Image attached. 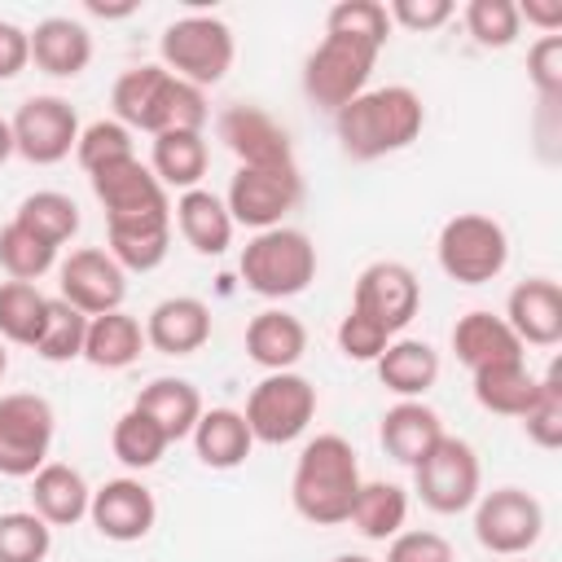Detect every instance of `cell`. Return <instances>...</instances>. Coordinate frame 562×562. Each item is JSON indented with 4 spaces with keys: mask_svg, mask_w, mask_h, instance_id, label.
<instances>
[{
    "mask_svg": "<svg viewBox=\"0 0 562 562\" xmlns=\"http://www.w3.org/2000/svg\"><path fill=\"white\" fill-rule=\"evenodd\" d=\"M426 127V105L408 83L364 88L356 101H347L334 114L338 149L351 162H378L386 154L408 149Z\"/></svg>",
    "mask_w": 562,
    "mask_h": 562,
    "instance_id": "obj_1",
    "label": "cell"
},
{
    "mask_svg": "<svg viewBox=\"0 0 562 562\" xmlns=\"http://www.w3.org/2000/svg\"><path fill=\"white\" fill-rule=\"evenodd\" d=\"M110 105H114V119L127 132H149V136H162V132H202L206 119H211L206 92L193 88V83H184V79H176L158 61H145V66L123 70L114 79Z\"/></svg>",
    "mask_w": 562,
    "mask_h": 562,
    "instance_id": "obj_2",
    "label": "cell"
},
{
    "mask_svg": "<svg viewBox=\"0 0 562 562\" xmlns=\"http://www.w3.org/2000/svg\"><path fill=\"white\" fill-rule=\"evenodd\" d=\"M360 483L364 479H360L356 448L342 435H316L299 448V461L290 474L294 514L312 527H338L351 518Z\"/></svg>",
    "mask_w": 562,
    "mask_h": 562,
    "instance_id": "obj_3",
    "label": "cell"
},
{
    "mask_svg": "<svg viewBox=\"0 0 562 562\" xmlns=\"http://www.w3.org/2000/svg\"><path fill=\"white\" fill-rule=\"evenodd\" d=\"M237 272H241V281H246L250 294L281 303V299L303 294L316 281V246H312V237L303 228L277 224V228L255 233L241 246Z\"/></svg>",
    "mask_w": 562,
    "mask_h": 562,
    "instance_id": "obj_4",
    "label": "cell"
},
{
    "mask_svg": "<svg viewBox=\"0 0 562 562\" xmlns=\"http://www.w3.org/2000/svg\"><path fill=\"white\" fill-rule=\"evenodd\" d=\"M233 57H237L233 26L215 13H184V18L167 22V31L158 40V66L202 92L215 88L233 70Z\"/></svg>",
    "mask_w": 562,
    "mask_h": 562,
    "instance_id": "obj_5",
    "label": "cell"
},
{
    "mask_svg": "<svg viewBox=\"0 0 562 562\" xmlns=\"http://www.w3.org/2000/svg\"><path fill=\"white\" fill-rule=\"evenodd\" d=\"M378 57H382V44L325 31V40L303 61V97L316 110L338 114L347 101H356L369 88V75L378 66Z\"/></svg>",
    "mask_w": 562,
    "mask_h": 562,
    "instance_id": "obj_6",
    "label": "cell"
},
{
    "mask_svg": "<svg viewBox=\"0 0 562 562\" xmlns=\"http://www.w3.org/2000/svg\"><path fill=\"white\" fill-rule=\"evenodd\" d=\"M435 259H439L448 281H457V285H487L509 263V233L492 215L461 211V215L443 220V228L435 237Z\"/></svg>",
    "mask_w": 562,
    "mask_h": 562,
    "instance_id": "obj_7",
    "label": "cell"
},
{
    "mask_svg": "<svg viewBox=\"0 0 562 562\" xmlns=\"http://www.w3.org/2000/svg\"><path fill=\"white\" fill-rule=\"evenodd\" d=\"M316 404H321L316 400V386L303 373L285 369V373H263L250 386L241 417H246L255 443L281 448V443H294V439L307 435V426L316 417Z\"/></svg>",
    "mask_w": 562,
    "mask_h": 562,
    "instance_id": "obj_8",
    "label": "cell"
},
{
    "mask_svg": "<svg viewBox=\"0 0 562 562\" xmlns=\"http://www.w3.org/2000/svg\"><path fill=\"white\" fill-rule=\"evenodd\" d=\"M413 492L430 514H465L483 492V465L470 439L443 435L417 465H413Z\"/></svg>",
    "mask_w": 562,
    "mask_h": 562,
    "instance_id": "obj_9",
    "label": "cell"
},
{
    "mask_svg": "<svg viewBox=\"0 0 562 562\" xmlns=\"http://www.w3.org/2000/svg\"><path fill=\"white\" fill-rule=\"evenodd\" d=\"M474 540L496 558H527L544 536V505L527 487H492L479 492Z\"/></svg>",
    "mask_w": 562,
    "mask_h": 562,
    "instance_id": "obj_10",
    "label": "cell"
},
{
    "mask_svg": "<svg viewBox=\"0 0 562 562\" xmlns=\"http://www.w3.org/2000/svg\"><path fill=\"white\" fill-rule=\"evenodd\" d=\"M57 413L35 391H9L0 395V474L4 479H31L53 448Z\"/></svg>",
    "mask_w": 562,
    "mask_h": 562,
    "instance_id": "obj_11",
    "label": "cell"
},
{
    "mask_svg": "<svg viewBox=\"0 0 562 562\" xmlns=\"http://www.w3.org/2000/svg\"><path fill=\"white\" fill-rule=\"evenodd\" d=\"M303 202V176L294 167H237L224 193V206L233 224H246L255 233L285 224V215Z\"/></svg>",
    "mask_w": 562,
    "mask_h": 562,
    "instance_id": "obj_12",
    "label": "cell"
},
{
    "mask_svg": "<svg viewBox=\"0 0 562 562\" xmlns=\"http://www.w3.org/2000/svg\"><path fill=\"white\" fill-rule=\"evenodd\" d=\"M9 127H13V154L35 167H53V162L70 158V149L79 140V114L57 92L26 97L18 105V114L9 119Z\"/></svg>",
    "mask_w": 562,
    "mask_h": 562,
    "instance_id": "obj_13",
    "label": "cell"
},
{
    "mask_svg": "<svg viewBox=\"0 0 562 562\" xmlns=\"http://www.w3.org/2000/svg\"><path fill=\"white\" fill-rule=\"evenodd\" d=\"M351 307L369 321H378L391 338H400V329H408V321L422 307V281L408 263L400 259H373L360 268L356 290H351Z\"/></svg>",
    "mask_w": 562,
    "mask_h": 562,
    "instance_id": "obj_14",
    "label": "cell"
},
{
    "mask_svg": "<svg viewBox=\"0 0 562 562\" xmlns=\"http://www.w3.org/2000/svg\"><path fill=\"white\" fill-rule=\"evenodd\" d=\"M57 299L79 307L83 316H105L119 312L127 299V272L114 263L110 250L101 246H79L57 263Z\"/></svg>",
    "mask_w": 562,
    "mask_h": 562,
    "instance_id": "obj_15",
    "label": "cell"
},
{
    "mask_svg": "<svg viewBox=\"0 0 562 562\" xmlns=\"http://www.w3.org/2000/svg\"><path fill=\"white\" fill-rule=\"evenodd\" d=\"M215 136L237 158V167H294L290 132L259 105H224L215 119Z\"/></svg>",
    "mask_w": 562,
    "mask_h": 562,
    "instance_id": "obj_16",
    "label": "cell"
},
{
    "mask_svg": "<svg viewBox=\"0 0 562 562\" xmlns=\"http://www.w3.org/2000/svg\"><path fill=\"white\" fill-rule=\"evenodd\" d=\"M88 522H92L105 540H114V544H136V540H145V536L154 531V522H158V501H154V492H149L140 479H132V474L105 479L101 487H92Z\"/></svg>",
    "mask_w": 562,
    "mask_h": 562,
    "instance_id": "obj_17",
    "label": "cell"
},
{
    "mask_svg": "<svg viewBox=\"0 0 562 562\" xmlns=\"http://www.w3.org/2000/svg\"><path fill=\"white\" fill-rule=\"evenodd\" d=\"M88 180H92L97 202L105 206V220H136V215L171 211L167 189L158 184V176L149 171V162H140L136 154L132 158H119V162H110L101 171H92Z\"/></svg>",
    "mask_w": 562,
    "mask_h": 562,
    "instance_id": "obj_18",
    "label": "cell"
},
{
    "mask_svg": "<svg viewBox=\"0 0 562 562\" xmlns=\"http://www.w3.org/2000/svg\"><path fill=\"white\" fill-rule=\"evenodd\" d=\"M505 325L522 347H558L562 342V290L549 277H527L505 299Z\"/></svg>",
    "mask_w": 562,
    "mask_h": 562,
    "instance_id": "obj_19",
    "label": "cell"
},
{
    "mask_svg": "<svg viewBox=\"0 0 562 562\" xmlns=\"http://www.w3.org/2000/svg\"><path fill=\"white\" fill-rule=\"evenodd\" d=\"M211 342V307L193 294H171L145 316V347L162 356H193Z\"/></svg>",
    "mask_w": 562,
    "mask_h": 562,
    "instance_id": "obj_20",
    "label": "cell"
},
{
    "mask_svg": "<svg viewBox=\"0 0 562 562\" xmlns=\"http://www.w3.org/2000/svg\"><path fill=\"white\" fill-rule=\"evenodd\" d=\"M452 351H457V360L470 373L492 369V364H509V360H527V347L514 338V329L505 325V316H496L487 307H474V312L457 316V325H452Z\"/></svg>",
    "mask_w": 562,
    "mask_h": 562,
    "instance_id": "obj_21",
    "label": "cell"
},
{
    "mask_svg": "<svg viewBox=\"0 0 562 562\" xmlns=\"http://www.w3.org/2000/svg\"><path fill=\"white\" fill-rule=\"evenodd\" d=\"M443 417L426 404V400H395L386 413H382V426H378V439L386 448L391 461L400 465H417L439 439H443Z\"/></svg>",
    "mask_w": 562,
    "mask_h": 562,
    "instance_id": "obj_22",
    "label": "cell"
},
{
    "mask_svg": "<svg viewBox=\"0 0 562 562\" xmlns=\"http://www.w3.org/2000/svg\"><path fill=\"white\" fill-rule=\"evenodd\" d=\"M26 35H31L35 70H44L53 79H75L92 61V31L83 22H75V18L53 13V18L35 22V31H26Z\"/></svg>",
    "mask_w": 562,
    "mask_h": 562,
    "instance_id": "obj_23",
    "label": "cell"
},
{
    "mask_svg": "<svg viewBox=\"0 0 562 562\" xmlns=\"http://www.w3.org/2000/svg\"><path fill=\"white\" fill-rule=\"evenodd\" d=\"M105 250L123 272H154L171 250V211L136 215V220H105Z\"/></svg>",
    "mask_w": 562,
    "mask_h": 562,
    "instance_id": "obj_24",
    "label": "cell"
},
{
    "mask_svg": "<svg viewBox=\"0 0 562 562\" xmlns=\"http://www.w3.org/2000/svg\"><path fill=\"white\" fill-rule=\"evenodd\" d=\"M171 224L180 228L184 246H193V250L206 255V259L224 255V250L233 246V233H237V224H233L224 198L211 193V189H189V193H180L176 206H171Z\"/></svg>",
    "mask_w": 562,
    "mask_h": 562,
    "instance_id": "obj_25",
    "label": "cell"
},
{
    "mask_svg": "<svg viewBox=\"0 0 562 562\" xmlns=\"http://www.w3.org/2000/svg\"><path fill=\"white\" fill-rule=\"evenodd\" d=\"M307 351V325L285 312V307H268L259 316H250L246 325V356L263 369V373H285L303 360Z\"/></svg>",
    "mask_w": 562,
    "mask_h": 562,
    "instance_id": "obj_26",
    "label": "cell"
},
{
    "mask_svg": "<svg viewBox=\"0 0 562 562\" xmlns=\"http://www.w3.org/2000/svg\"><path fill=\"white\" fill-rule=\"evenodd\" d=\"M88 501H92L88 479L66 461H44L31 474V509L48 527H75L79 518H88Z\"/></svg>",
    "mask_w": 562,
    "mask_h": 562,
    "instance_id": "obj_27",
    "label": "cell"
},
{
    "mask_svg": "<svg viewBox=\"0 0 562 562\" xmlns=\"http://www.w3.org/2000/svg\"><path fill=\"white\" fill-rule=\"evenodd\" d=\"M189 443H193V457L206 470H237L250 457L255 435H250L241 408H202Z\"/></svg>",
    "mask_w": 562,
    "mask_h": 562,
    "instance_id": "obj_28",
    "label": "cell"
},
{
    "mask_svg": "<svg viewBox=\"0 0 562 562\" xmlns=\"http://www.w3.org/2000/svg\"><path fill=\"white\" fill-rule=\"evenodd\" d=\"M386 391L400 400H422L439 382V351L426 338H391L386 351L373 360Z\"/></svg>",
    "mask_w": 562,
    "mask_h": 562,
    "instance_id": "obj_29",
    "label": "cell"
},
{
    "mask_svg": "<svg viewBox=\"0 0 562 562\" xmlns=\"http://www.w3.org/2000/svg\"><path fill=\"white\" fill-rule=\"evenodd\" d=\"M145 351V325L132 312H105V316H88V338H83V360L92 369L119 373L127 364H136Z\"/></svg>",
    "mask_w": 562,
    "mask_h": 562,
    "instance_id": "obj_30",
    "label": "cell"
},
{
    "mask_svg": "<svg viewBox=\"0 0 562 562\" xmlns=\"http://www.w3.org/2000/svg\"><path fill=\"white\" fill-rule=\"evenodd\" d=\"M206 162H211V149L202 132H162L149 145V171L158 176L162 189H176V193L202 189Z\"/></svg>",
    "mask_w": 562,
    "mask_h": 562,
    "instance_id": "obj_31",
    "label": "cell"
},
{
    "mask_svg": "<svg viewBox=\"0 0 562 562\" xmlns=\"http://www.w3.org/2000/svg\"><path fill=\"white\" fill-rule=\"evenodd\" d=\"M132 404H136L145 417H154V426H158L171 443L189 439L193 426H198V417H202V395H198V386L184 382V378H154L149 386H140V395H136Z\"/></svg>",
    "mask_w": 562,
    "mask_h": 562,
    "instance_id": "obj_32",
    "label": "cell"
},
{
    "mask_svg": "<svg viewBox=\"0 0 562 562\" xmlns=\"http://www.w3.org/2000/svg\"><path fill=\"white\" fill-rule=\"evenodd\" d=\"M470 391H474V404L483 413H496V417H522L536 400V373L527 369V360H509V364H492V369H479L470 373Z\"/></svg>",
    "mask_w": 562,
    "mask_h": 562,
    "instance_id": "obj_33",
    "label": "cell"
},
{
    "mask_svg": "<svg viewBox=\"0 0 562 562\" xmlns=\"http://www.w3.org/2000/svg\"><path fill=\"white\" fill-rule=\"evenodd\" d=\"M364 540H391L408 522V492L391 479H364L347 518Z\"/></svg>",
    "mask_w": 562,
    "mask_h": 562,
    "instance_id": "obj_34",
    "label": "cell"
},
{
    "mask_svg": "<svg viewBox=\"0 0 562 562\" xmlns=\"http://www.w3.org/2000/svg\"><path fill=\"white\" fill-rule=\"evenodd\" d=\"M13 220H18L22 228H31L35 237H44L48 246H57V250L79 233V206H75L70 193H57V189H35V193H26V198L18 202V211H13Z\"/></svg>",
    "mask_w": 562,
    "mask_h": 562,
    "instance_id": "obj_35",
    "label": "cell"
},
{
    "mask_svg": "<svg viewBox=\"0 0 562 562\" xmlns=\"http://www.w3.org/2000/svg\"><path fill=\"white\" fill-rule=\"evenodd\" d=\"M48 316V294L31 281H0V342L35 347Z\"/></svg>",
    "mask_w": 562,
    "mask_h": 562,
    "instance_id": "obj_36",
    "label": "cell"
},
{
    "mask_svg": "<svg viewBox=\"0 0 562 562\" xmlns=\"http://www.w3.org/2000/svg\"><path fill=\"white\" fill-rule=\"evenodd\" d=\"M83 338H88V316L66 299H48V316L31 351L48 364H70V360H83Z\"/></svg>",
    "mask_w": 562,
    "mask_h": 562,
    "instance_id": "obj_37",
    "label": "cell"
},
{
    "mask_svg": "<svg viewBox=\"0 0 562 562\" xmlns=\"http://www.w3.org/2000/svg\"><path fill=\"white\" fill-rule=\"evenodd\" d=\"M110 448H114V457H119L127 470H149V465L162 461V452L171 448V439L154 426V417H145V413L132 404L127 413H119V422H114V430H110Z\"/></svg>",
    "mask_w": 562,
    "mask_h": 562,
    "instance_id": "obj_38",
    "label": "cell"
},
{
    "mask_svg": "<svg viewBox=\"0 0 562 562\" xmlns=\"http://www.w3.org/2000/svg\"><path fill=\"white\" fill-rule=\"evenodd\" d=\"M0 268L9 272V281H31L35 285L44 272L57 268V246H48L44 237H35L18 220H9L0 228Z\"/></svg>",
    "mask_w": 562,
    "mask_h": 562,
    "instance_id": "obj_39",
    "label": "cell"
},
{
    "mask_svg": "<svg viewBox=\"0 0 562 562\" xmlns=\"http://www.w3.org/2000/svg\"><path fill=\"white\" fill-rule=\"evenodd\" d=\"M527 439L544 452H553L562 443V360H553L540 378H536V400L531 408L518 417Z\"/></svg>",
    "mask_w": 562,
    "mask_h": 562,
    "instance_id": "obj_40",
    "label": "cell"
},
{
    "mask_svg": "<svg viewBox=\"0 0 562 562\" xmlns=\"http://www.w3.org/2000/svg\"><path fill=\"white\" fill-rule=\"evenodd\" d=\"M53 549V527L35 509L0 514V562H44Z\"/></svg>",
    "mask_w": 562,
    "mask_h": 562,
    "instance_id": "obj_41",
    "label": "cell"
},
{
    "mask_svg": "<svg viewBox=\"0 0 562 562\" xmlns=\"http://www.w3.org/2000/svg\"><path fill=\"white\" fill-rule=\"evenodd\" d=\"M461 18H465V31L479 48H509L522 35L518 0H470Z\"/></svg>",
    "mask_w": 562,
    "mask_h": 562,
    "instance_id": "obj_42",
    "label": "cell"
},
{
    "mask_svg": "<svg viewBox=\"0 0 562 562\" xmlns=\"http://www.w3.org/2000/svg\"><path fill=\"white\" fill-rule=\"evenodd\" d=\"M132 154H136V140H132V132L119 119H92L88 127H79L75 158H79V167L88 176L110 167V162H119V158H132Z\"/></svg>",
    "mask_w": 562,
    "mask_h": 562,
    "instance_id": "obj_43",
    "label": "cell"
},
{
    "mask_svg": "<svg viewBox=\"0 0 562 562\" xmlns=\"http://www.w3.org/2000/svg\"><path fill=\"white\" fill-rule=\"evenodd\" d=\"M325 31L356 35V40H373V44L386 48V40H391V18H386V4H378V0H338V4L325 13Z\"/></svg>",
    "mask_w": 562,
    "mask_h": 562,
    "instance_id": "obj_44",
    "label": "cell"
},
{
    "mask_svg": "<svg viewBox=\"0 0 562 562\" xmlns=\"http://www.w3.org/2000/svg\"><path fill=\"white\" fill-rule=\"evenodd\" d=\"M527 79L540 97V110L558 114V105H562V35H540L527 48Z\"/></svg>",
    "mask_w": 562,
    "mask_h": 562,
    "instance_id": "obj_45",
    "label": "cell"
},
{
    "mask_svg": "<svg viewBox=\"0 0 562 562\" xmlns=\"http://www.w3.org/2000/svg\"><path fill=\"white\" fill-rule=\"evenodd\" d=\"M338 351L347 356V360H356V364H373L382 351H386V342H391V334L378 325V321H369V316H360L356 307H347V316L338 321Z\"/></svg>",
    "mask_w": 562,
    "mask_h": 562,
    "instance_id": "obj_46",
    "label": "cell"
},
{
    "mask_svg": "<svg viewBox=\"0 0 562 562\" xmlns=\"http://www.w3.org/2000/svg\"><path fill=\"white\" fill-rule=\"evenodd\" d=\"M386 562H457L448 536L426 531V527H404L400 536L386 540Z\"/></svg>",
    "mask_w": 562,
    "mask_h": 562,
    "instance_id": "obj_47",
    "label": "cell"
},
{
    "mask_svg": "<svg viewBox=\"0 0 562 562\" xmlns=\"http://www.w3.org/2000/svg\"><path fill=\"white\" fill-rule=\"evenodd\" d=\"M386 18H391V26L426 35V31H439L452 18V0H391Z\"/></svg>",
    "mask_w": 562,
    "mask_h": 562,
    "instance_id": "obj_48",
    "label": "cell"
},
{
    "mask_svg": "<svg viewBox=\"0 0 562 562\" xmlns=\"http://www.w3.org/2000/svg\"><path fill=\"white\" fill-rule=\"evenodd\" d=\"M26 66H31V35H26V26L0 18V83L18 79Z\"/></svg>",
    "mask_w": 562,
    "mask_h": 562,
    "instance_id": "obj_49",
    "label": "cell"
},
{
    "mask_svg": "<svg viewBox=\"0 0 562 562\" xmlns=\"http://www.w3.org/2000/svg\"><path fill=\"white\" fill-rule=\"evenodd\" d=\"M518 18L531 22L540 35H558L562 31V0H522Z\"/></svg>",
    "mask_w": 562,
    "mask_h": 562,
    "instance_id": "obj_50",
    "label": "cell"
},
{
    "mask_svg": "<svg viewBox=\"0 0 562 562\" xmlns=\"http://www.w3.org/2000/svg\"><path fill=\"white\" fill-rule=\"evenodd\" d=\"M83 9H88L92 18H105V22H110V18H132V13H136L132 0H127V4H101V0H88Z\"/></svg>",
    "mask_w": 562,
    "mask_h": 562,
    "instance_id": "obj_51",
    "label": "cell"
},
{
    "mask_svg": "<svg viewBox=\"0 0 562 562\" xmlns=\"http://www.w3.org/2000/svg\"><path fill=\"white\" fill-rule=\"evenodd\" d=\"M13 158V127H9V119H0V162H9Z\"/></svg>",
    "mask_w": 562,
    "mask_h": 562,
    "instance_id": "obj_52",
    "label": "cell"
},
{
    "mask_svg": "<svg viewBox=\"0 0 562 562\" xmlns=\"http://www.w3.org/2000/svg\"><path fill=\"white\" fill-rule=\"evenodd\" d=\"M334 562H373V558H364V553H338Z\"/></svg>",
    "mask_w": 562,
    "mask_h": 562,
    "instance_id": "obj_53",
    "label": "cell"
},
{
    "mask_svg": "<svg viewBox=\"0 0 562 562\" xmlns=\"http://www.w3.org/2000/svg\"><path fill=\"white\" fill-rule=\"evenodd\" d=\"M9 373V351H4V342H0V378Z\"/></svg>",
    "mask_w": 562,
    "mask_h": 562,
    "instance_id": "obj_54",
    "label": "cell"
},
{
    "mask_svg": "<svg viewBox=\"0 0 562 562\" xmlns=\"http://www.w3.org/2000/svg\"><path fill=\"white\" fill-rule=\"evenodd\" d=\"M509 562H527V558H509Z\"/></svg>",
    "mask_w": 562,
    "mask_h": 562,
    "instance_id": "obj_55",
    "label": "cell"
}]
</instances>
